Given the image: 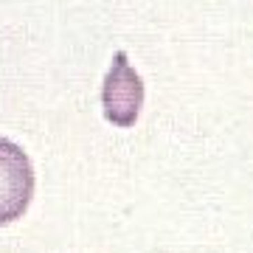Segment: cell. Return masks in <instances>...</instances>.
Masks as SVG:
<instances>
[{"label": "cell", "mask_w": 253, "mask_h": 253, "mask_svg": "<svg viewBox=\"0 0 253 253\" xmlns=\"http://www.w3.org/2000/svg\"><path fill=\"white\" fill-rule=\"evenodd\" d=\"M34 197V166L17 144L0 138V228L17 222Z\"/></svg>", "instance_id": "1"}, {"label": "cell", "mask_w": 253, "mask_h": 253, "mask_svg": "<svg viewBox=\"0 0 253 253\" xmlns=\"http://www.w3.org/2000/svg\"><path fill=\"white\" fill-rule=\"evenodd\" d=\"M101 107L104 118L116 126H132L144 107V82L135 73V68L126 62V54L118 51L113 56L104 87H101Z\"/></svg>", "instance_id": "2"}]
</instances>
